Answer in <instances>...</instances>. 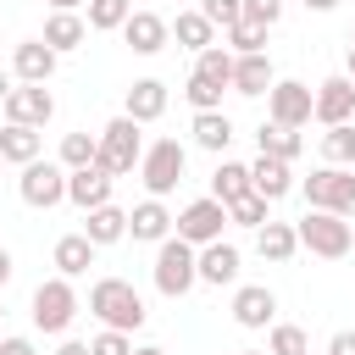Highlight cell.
Returning a JSON list of instances; mask_svg holds the SVG:
<instances>
[{"label":"cell","mask_w":355,"mask_h":355,"mask_svg":"<svg viewBox=\"0 0 355 355\" xmlns=\"http://www.w3.org/2000/svg\"><path fill=\"white\" fill-rule=\"evenodd\" d=\"M89 316H100V327H116V333H139L144 327V300L128 277H100L89 288Z\"/></svg>","instance_id":"1"},{"label":"cell","mask_w":355,"mask_h":355,"mask_svg":"<svg viewBox=\"0 0 355 355\" xmlns=\"http://www.w3.org/2000/svg\"><path fill=\"white\" fill-rule=\"evenodd\" d=\"M139 155H144V139H139V122H133L128 111L111 116V122L94 133V166H100V172L128 178V172L139 166Z\"/></svg>","instance_id":"2"},{"label":"cell","mask_w":355,"mask_h":355,"mask_svg":"<svg viewBox=\"0 0 355 355\" xmlns=\"http://www.w3.org/2000/svg\"><path fill=\"white\" fill-rule=\"evenodd\" d=\"M294 239H300V250H311V255H322V261H344V255L355 250L349 216H333V211H305V216L294 222Z\"/></svg>","instance_id":"3"},{"label":"cell","mask_w":355,"mask_h":355,"mask_svg":"<svg viewBox=\"0 0 355 355\" xmlns=\"http://www.w3.org/2000/svg\"><path fill=\"white\" fill-rule=\"evenodd\" d=\"M150 277H155V288H161L166 300H183V294L200 283V272H194V244H183L178 233H166V239L155 244V266H150Z\"/></svg>","instance_id":"4"},{"label":"cell","mask_w":355,"mask_h":355,"mask_svg":"<svg viewBox=\"0 0 355 355\" xmlns=\"http://www.w3.org/2000/svg\"><path fill=\"white\" fill-rule=\"evenodd\" d=\"M183 166H189V150H183L178 139H155V144H144V155H139V178H144V189H150L155 200H166V194L183 183Z\"/></svg>","instance_id":"5"},{"label":"cell","mask_w":355,"mask_h":355,"mask_svg":"<svg viewBox=\"0 0 355 355\" xmlns=\"http://www.w3.org/2000/svg\"><path fill=\"white\" fill-rule=\"evenodd\" d=\"M305 205L333 211V216H355V166H316L305 178Z\"/></svg>","instance_id":"6"},{"label":"cell","mask_w":355,"mask_h":355,"mask_svg":"<svg viewBox=\"0 0 355 355\" xmlns=\"http://www.w3.org/2000/svg\"><path fill=\"white\" fill-rule=\"evenodd\" d=\"M72 316H78V288H72V277H44L39 288H33V327L39 333H67L72 327Z\"/></svg>","instance_id":"7"},{"label":"cell","mask_w":355,"mask_h":355,"mask_svg":"<svg viewBox=\"0 0 355 355\" xmlns=\"http://www.w3.org/2000/svg\"><path fill=\"white\" fill-rule=\"evenodd\" d=\"M222 227H227V205L211 200V194H205V200H189V205L172 216V233H178L183 244H194V250L211 244V239H222Z\"/></svg>","instance_id":"8"},{"label":"cell","mask_w":355,"mask_h":355,"mask_svg":"<svg viewBox=\"0 0 355 355\" xmlns=\"http://www.w3.org/2000/svg\"><path fill=\"white\" fill-rule=\"evenodd\" d=\"M17 189H22V200L33 211H50V205L67 200V166L61 161H28L22 178H17Z\"/></svg>","instance_id":"9"},{"label":"cell","mask_w":355,"mask_h":355,"mask_svg":"<svg viewBox=\"0 0 355 355\" xmlns=\"http://www.w3.org/2000/svg\"><path fill=\"white\" fill-rule=\"evenodd\" d=\"M311 83H300V78H277L272 89H266V122H283V128H305L311 122Z\"/></svg>","instance_id":"10"},{"label":"cell","mask_w":355,"mask_h":355,"mask_svg":"<svg viewBox=\"0 0 355 355\" xmlns=\"http://www.w3.org/2000/svg\"><path fill=\"white\" fill-rule=\"evenodd\" d=\"M311 116L322 128H338V122H355V83L338 72V78H322L316 94H311Z\"/></svg>","instance_id":"11"},{"label":"cell","mask_w":355,"mask_h":355,"mask_svg":"<svg viewBox=\"0 0 355 355\" xmlns=\"http://www.w3.org/2000/svg\"><path fill=\"white\" fill-rule=\"evenodd\" d=\"M6 122H22V128H44L50 116H55V94L44 89V83H17L11 94H6Z\"/></svg>","instance_id":"12"},{"label":"cell","mask_w":355,"mask_h":355,"mask_svg":"<svg viewBox=\"0 0 355 355\" xmlns=\"http://www.w3.org/2000/svg\"><path fill=\"white\" fill-rule=\"evenodd\" d=\"M194 272H200V283H211V288L239 283V244H227V239L200 244V250H194Z\"/></svg>","instance_id":"13"},{"label":"cell","mask_w":355,"mask_h":355,"mask_svg":"<svg viewBox=\"0 0 355 355\" xmlns=\"http://www.w3.org/2000/svg\"><path fill=\"white\" fill-rule=\"evenodd\" d=\"M116 33L128 39V50H133V55H161V50H166V39H172L166 17H155V11H133Z\"/></svg>","instance_id":"14"},{"label":"cell","mask_w":355,"mask_h":355,"mask_svg":"<svg viewBox=\"0 0 355 355\" xmlns=\"http://www.w3.org/2000/svg\"><path fill=\"white\" fill-rule=\"evenodd\" d=\"M55 50L44 44V39H22L17 50H11V72H17V83H50L55 78Z\"/></svg>","instance_id":"15"},{"label":"cell","mask_w":355,"mask_h":355,"mask_svg":"<svg viewBox=\"0 0 355 355\" xmlns=\"http://www.w3.org/2000/svg\"><path fill=\"white\" fill-rule=\"evenodd\" d=\"M272 316H277V294L266 283H244L233 294V322L239 327H272Z\"/></svg>","instance_id":"16"},{"label":"cell","mask_w":355,"mask_h":355,"mask_svg":"<svg viewBox=\"0 0 355 355\" xmlns=\"http://www.w3.org/2000/svg\"><path fill=\"white\" fill-rule=\"evenodd\" d=\"M111 172H100V166H78V172H67V200L78 205V211H94V205H105L111 200Z\"/></svg>","instance_id":"17"},{"label":"cell","mask_w":355,"mask_h":355,"mask_svg":"<svg viewBox=\"0 0 355 355\" xmlns=\"http://www.w3.org/2000/svg\"><path fill=\"white\" fill-rule=\"evenodd\" d=\"M128 233L139 239V244H161L166 233H172V211H166V200H139L133 211H128Z\"/></svg>","instance_id":"18"},{"label":"cell","mask_w":355,"mask_h":355,"mask_svg":"<svg viewBox=\"0 0 355 355\" xmlns=\"http://www.w3.org/2000/svg\"><path fill=\"white\" fill-rule=\"evenodd\" d=\"M277 83V72H272V55L266 50H255V55H233V94H266Z\"/></svg>","instance_id":"19"},{"label":"cell","mask_w":355,"mask_h":355,"mask_svg":"<svg viewBox=\"0 0 355 355\" xmlns=\"http://www.w3.org/2000/svg\"><path fill=\"white\" fill-rule=\"evenodd\" d=\"M294 161H277V155H255L250 161V189L261 194V200H283L288 189H294V172H288Z\"/></svg>","instance_id":"20"},{"label":"cell","mask_w":355,"mask_h":355,"mask_svg":"<svg viewBox=\"0 0 355 355\" xmlns=\"http://www.w3.org/2000/svg\"><path fill=\"white\" fill-rule=\"evenodd\" d=\"M83 239L94 244V250H105V244H116V239H128V211L122 205H94V211H83Z\"/></svg>","instance_id":"21"},{"label":"cell","mask_w":355,"mask_h":355,"mask_svg":"<svg viewBox=\"0 0 355 355\" xmlns=\"http://www.w3.org/2000/svg\"><path fill=\"white\" fill-rule=\"evenodd\" d=\"M255 250H261V261H272V266L294 261V255H300L294 222H261V227H255Z\"/></svg>","instance_id":"22"},{"label":"cell","mask_w":355,"mask_h":355,"mask_svg":"<svg viewBox=\"0 0 355 355\" xmlns=\"http://www.w3.org/2000/svg\"><path fill=\"white\" fill-rule=\"evenodd\" d=\"M39 150H44L39 128H22V122H6L0 128V161L6 166H28V161H39Z\"/></svg>","instance_id":"23"},{"label":"cell","mask_w":355,"mask_h":355,"mask_svg":"<svg viewBox=\"0 0 355 355\" xmlns=\"http://www.w3.org/2000/svg\"><path fill=\"white\" fill-rule=\"evenodd\" d=\"M83 39H89V22H83L78 11H50V17H44V44H50L55 55L78 50Z\"/></svg>","instance_id":"24"},{"label":"cell","mask_w":355,"mask_h":355,"mask_svg":"<svg viewBox=\"0 0 355 355\" xmlns=\"http://www.w3.org/2000/svg\"><path fill=\"white\" fill-rule=\"evenodd\" d=\"M122 111H128L139 128H144V122H155V116L166 111V83H161V78H139V83L128 89V105H122Z\"/></svg>","instance_id":"25"},{"label":"cell","mask_w":355,"mask_h":355,"mask_svg":"<svg viewBox=\"0 0 355 355\" xmlns=\"http://www.w3.org/2000/svg\"><path fill=\"white\" fill-rule=\"evenodd\" d=\"M166 28H172V39H178L183 50H194V55H200L205 44H216V22H211L200 6H194V11H178V22H166Z\"/></svg>","instance_id":"26"},{"label":"cell","mask_w":355,"mask_h":355,"mask_svg":"<svg viewBox=\"0 0 355 355\" xmlns=\"http://www.w3.org/2000/svg\"><path fill=\"white\" fill-rule=\"evenodd\" d=\"M194 144L200 150H211V155H222L227 144H233V122H227V111H194Z\"/></svg>","instance_id":"27"},{"label":"cell","mask_w":355,"mask_h":355,"mask_svg":"<svg viewBox=\"0 0 355 355\" xmlns=\"http://www.w3.org/2000/svg\"><path fill=\"white\" fill-rule=\"evenodd\" d=\"M89 266H94V244L83 233H61L55 239V272L61 277H83Z\"/></svg>","instance_id":"28"},{"label":"cell","mask_w":355,"mask_h":355,"mask_svg":"<svg viewBox=\"0 0 355 355\" xmlns=\"http://www.w3.org/2000/svg\"><path fill=\"white\" fill-rule=\"evenodd\" d=\"M239 194H250V166L244 161H216V172H211V200H239Z\"/></svg>","instance_id":"29"},{"label":"cell","mask_w":355,"mask_h":355,"mask_svg":"<svg viewBox=\"0 0 355 355\" xmlns=\"http://www.w3.org/2000/svg\"><path fill=\"white\" fill-rule=\"evenodd\" d=\"M255 144H261V155H277V161H294V155H300V128H283V122H261V133H255Z\"/></svg>","instance_id":"30"},{"label":"cell","mask_w":355,"mask_h":355,"mask_svg":"<svg viewBox=\"0 0 355 355\" xmlns=\"http://www.w3.org/2000/svg\"><path fill=\"white\" fill-rule=\"evenodd\" d=\"M194 72L227 89V83H233V50H227V44H205V50L194 55Z\"/></svg>","instance_id":"31"},{"label":"cell","mask_w":355,"mask_h":355,"mask_svg":"<svg viewBox=\"0 0 355 355\" xmlns=\"http://www.w3.org/2000/svg\"><path fill=\"white\" fill-rule=\"evenodd\" d=\"M322 155L327 166H355V122H338L322 133Z\"/></svg>","instance_id":"32"},{"label":"cell","mask_w":355,"mask_h":355,"mask_svg":"<svg viewBox=\"0 0 355 355\" xmlns=\"http://www.w3.org/2000/svg\"><path fill=\"white\" fill-rule=\"evenodd\" d=\"M133 17V0H89V28L94 33H116Z\"/></svg>","instance_id":"33"},{"label":"cell","mask_w":355,"mask_h":355,"mask_svg":"<svg viewBox=\"0 0 355 355\" xmlns=\"http://www.w3.org/2000/svg\"><path fill=\"white\" fill-rule=\"evenodd\" d=\"M266 355H311V338H305V327H294V322H272Z\"/></svg>","instance_id":"34"},{"label":"cell","mask_w":355,"mask_h":355,"mask_svg":"<svg viewBox=\"0 0 355 355\" xmlns=\"http://www.w3.org/2000/svg\"><path fill=\"white\" fill-rule=\"evenodd\" d=\"M266 205H272V200H261V194L250 189V194L227 200V222H239V227H261V222H272V216H266Z\"/></svg>","instance_id":"35"},{"label":"cell","mask_w":355,"mask_h":355,"mask_svg":"<svg viewBox=\"0 0 355 355\" xmlns=\"http://www.w3.org/2000/svg\"><path fill=\"white\" fill-rule=\"evenodd\" d=\"M222 33H227V50H233V55H255V50H266V28H255V22H244V17H239L233 28H222Z\"/></svg>","instance_id":"36"},{"label":"cell","mask_w":355,"mask_h":355,"mask_svg":"<svg viewBox=\"0 0 355 355\" xmlns=\"http://www.w3.org/2000/svg\"><path fill=\"white\" fill-rule=\"evenodd\" d=\"M183 100H189L194 111H222V83H211V78L189 72V83H183Z\"/></svg>","instance_id":"37"},{"label":"cell","mask_w":355,"mask_h":355,"mask_svg":"<svg viewBox=\"0 0 355 355\" xmlns=\"http://www.w3.org/2000/svg\"><path fill=\"white\" fill-rule=\"evenodd\" d=\"M61 166H67V172L94 166V133H67V139H61Z\"/></svg>","instance_id":"38"},{"label":"cell","mask_w":355,"mask_h":355,"mask_svg":"<svg viewBox=\"0 0 355 355\" xmlns=\"http://www.w3.org/2000/svg\"><path fill=\"white\" fill-rule=\"evenodd\" d=\"M89 355H133V333H116V327H100L89 338Z\"/></svg>","instance_id":"39"},{"label":"cell","mask_w":355,"mask_h":355,"mask_svg":"<svg viewBox=\"0 0 355 355\" xmlns=\"http://www.w3.org/2000/svg\"><path fill=\"white\" fill-rule=\"evenodd\" d=\"M239 6H244V22H255V28H272L283 17V0H239Z\"/></svg>","instance_id":"40"},{"label":"cell","mask_w":355,"mask_h":355,"mask_svg":"<svg viewBox=\"0 0 355 355\" xmlns=\"http://www.w3.org/2000/svg\"><path fill=\"white\" fill-rule=\"evenodd\" d=\"M200 11H205L216 28H233V22L244 17V6H239V0H200Z\"/></svg>","instance_id":"41"},{"label":"cell","mask_w":355,"mask_h":355,"mask_svg":"<svg viewBox=\"0 0 355 355\" xmlns=\"http://www.w3.org/2000/svg\"><path fill=\"white\" fill-rule=\"evenodd\" d=\"M0 355H39V349H33V338L11 333V338H0Z\"/></svg>","instance_id":"42"},{"label":"cell","mask_w":355,"mask_h":355,"mask_svg":"<svg viewBox=\"0 0 355 355\" xmlns=\"http://www.w3.org/2000/svg\"><path fill=\"white\" fill-rule=\"evenodd\" d=\"M327 355H355V333H333V344H327Z\"/></svg>","instance_id":"43"},{"label":"cell","mask_w":355,"mask_h":355,"mask_svg":"<svg viewBox=\"0 0 355 355\" xmlns=\"http://www.w3.org/2000/svg\"><path fill=\"white\" fill-rule=\"evenodd\" d=\"M55 355H89V344H83V338H61V344H55Z\"/></svg>","instance_id":"44"},{"label":"cell","mask_w":355,"mask_h":355,"mask_svg":"<svg viewBox=\"0 0 355 355\" xmlns=\"http://www.w3.org/2000/svg\"><path fill=\"white\" fill-rule=\"evenodd\" d=\"M6 283H11V250L0 244V288H6Z\"/></svg>","instance_id":"45"},{"label":"cell","mask_w":355,"mask_h":355,"mask_svg":"<svg viewBox=\"0 0 355 355\" xmlns=\"http://www.w3.org/2000/svg\"><path fill=\"white\" fill-rule=\"evenodd\" d=\"M83 0H50V11H78Z\"/></svg>","instance_id":"46"},{"label":"cell","mask_w":355,"mask_h":355,"mask_svg":"<svg viewBox=\"0 0 355 355\" xmlns=\"http://www.w3.org/2000/svg\"><path fill=\"white\" fill-rule=\"evenodd\" d=\"M344 78L355 83V44H349V55H344Z\"/></svg>","instance_id":"47"},{"label":"cell","mask_w":355,"mask_h":355,"mask_svg":"<svg viewBox=\"0 0 355 355\" xmlns=\"http://www.w3.org/2000/svg\"><path fill=\"white\" fill-rule=\"evenodd\" d=\"M133 355H166V349H161V344H139Z\"/></svg>","instance_id":"48"},{"label":"cell","mask_w":355,"mask_h":355,"mask_svg":"<svg viewBox=\"0 0 355 355\" xmlns=\"http://www.w3.org/2000/svg\"><path fill=\"white\" fill-rule=\"evenodd\" d=\"M6 94H11V72H0V105H6Z\"/></svg>","instance_id":"49"},{"label":"cell","mask_w":355,"mask_h":355,"mask_svg":"<svg viewBox=\"0 0 355 355\" xmlns=\"http://www.w3.org/2000/svg\"><path fill=\"white\" fill-rule=\"evenodd\" d=\"M305 6H311V11H333L338 0H305Z\"/></svg>","instance_id":"50"},{"label":"cell","mask_w":355,"mask_h":355,"mask_svg":"<svg viewBox=\"0 0 355 355\" xmlns=\"http://www.w3.org/2000/svg\"><path fill=\"white\" fill-rule=\"evenodd\" d=\"M239 355H266V349H239Z\"/></svg>","instance_id":"51"},{"label":"cell","mask_w":355,"mask_h":355,"mask_svg":"<svg viewBox=\"0 0 355 355\" xmlns=\"http://www.w3.org/2000/svg\"><path fill=\"white\" fill-rule=\"evenodd\" d=\"M349 44H355V28H349Z\"/></svg>","instance_id":"52"},{"label":"cell","mask_w":355,"mask_h":355,"mask_svg":"<svg viewBox=\"0 0 355 355\" xmlns=\"http://www.w3.org/2000/svg\"><path fill=\"white\" fill-rule=\"evenodd\" d=\"M0 172H6V161H0Z\"/></svg>","instance_id":"53"},{"label":"cell","mask_w":355,"mask_h":355,"mask_svg":"<svg viewBox=\"0 0 355 355\" xmlns=\"http://www.w3.org/2000/svg\"><path fill=\"white\" fill-rule=\"evenodd\" d=\"M0 316H6V305H0Z\"/></svg>","instance_id":"54"}]
</instances>
